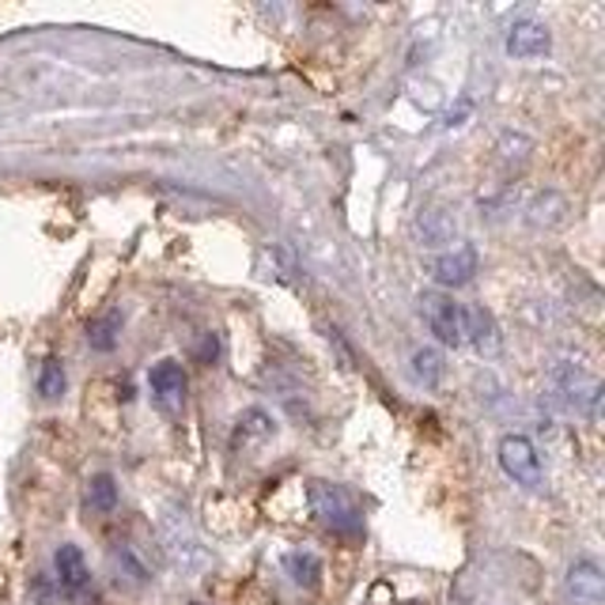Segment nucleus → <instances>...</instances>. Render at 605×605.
Returning <instances> with one entry per match:
<instances>
[{
  "label": "nucleus",
  "instance_id": "nucleus-16",
  "mask_svg": "<svg viewBox=\"0 0 605 605\" xmlns=\"http://www.w3.org/2000/svg\"><path fill=\"white\" fill-rule=\"evenodd\" d=\"M243 435H254V439H269V435H273V421L262 413V408H251V413H246L243 421H238V439H243Z\"/></svg>",
  "mask_w": 605,
  "mask_h": 605
},
{
  "label": "nucleus",
  "instance_id": "nucleus-14",
  "mask_svg": "<svg viewBox=\"0 0 605 605\" xmlns=\"http://www.w3.org/2000/svg\"><path fill=\"white\" fill-rule=\"evenodd\" d=\"M87 503H92L95 511H114V507H118V485H114L110 474L92 477V485H87Z\"/></svg>",
  "mask_w": 605,
  "mask_h": 605
},
{
  "label": "nucleus",
  "instance_id": "nucleus-7",
  "mask_svg": "<svg viewBox=\"0 0 605 605\" xmlns=\"http://www.w3.org/2000/svg\"><path fill=\"white\" fill-rule=\"evenodd\" d=\"M553 50V34L541 20H514L507 31V53L514 61H538Z\"/></svg>",
  "mask_w": 605,
  "mask_h": 605
},
{
  "label": "nucleus",
  "instance_id": "nucleus-5",
  "mask_svg": "<svg viewBox=\"0 0 605 605\" xmlns=\"http://www.w3.org/2000/svg\"><path fill=\"white\" fill-rule=\"evenodd\" d=\"M53 567H57L61 591L68 594V602L73 605H99L95 586H92V567H87V560L76 545H61L57 556H53Z\"/></svg>",
  "mask_w": 605,
  "mask_h": 605
},
{
  "label": "nucleus",
  "instance_id": "nucleus-2",
  "mask_svg": "<svg viewBox=\"0 0 605 605\" xmlns=\"http://www.w3.org/2000/svg\"><path fill=\"white\" fill-rule=\"evenodd\" d=\"M549 386L560 397V405L572 408V413L586 416V421H598L602 413V382L583 371L580 363H556L553 375H549Z\"/></svg>",
  "mask_w": 605,
  "mask_h": 605
},
{
  "label": "nucleus",
  "instance_id": "nucleus-15",
  "mask_svg": "<svg viewBox=\"0 0 605 605\" xmlns=\"http://www.w3.org/2000/svg\"><path fill=\"white\" fill-rule=\"evenodd\" d=\"M413 371H416V379L424 382V386H435L443 375V355L435 352V349H421V352H413Z\"/></svg>",
  "mask_w": 605,
  "mask_h": 605
},
{
  "label": "nucleus",
  "instance_id": "nucleus-1",
  "mask_svg": "<svg viewBox=\"0 0 605 605\" xmlns=\"http://www.w3.org/2000/svg\"><path fill=\"white\" fill-rule=\"evenodd\" d=\"M307 500L315 519L326 530L341 533V538H360L363 533V507L355 503V496L344 485H329V480H315L307 488Z\"/></svg>",
  "mask_w": 605,
  "mask_h": 605
},
{
  "label": "nucleus",
  "instance_id": "nucleus-3",
  "mask_svg": "<svg viewBox=\"0 0 605 605\" xmlns=\"http://www.w3.org/2000/svg\"><path fill=\"white\" fill-rule=\"evenodd\" d=\"M421 315L443 344H454V349L466 344V302H458L454 296H443V291H424Z\"/></svg>",
  "mask_w": 605,
  "mask_h": 605
},
{
  "label": "nucleus",
  "instance_id": "nucleus-8",
  "mask_svg": "<svg viewBox=\"0 0 605 605\" xmlns=\"http://www.w3.org/2000/svg\"><path fill=\"white\" fill-rule=\"evenodd\" d=\"M477 273V251L469 243L454 246V251L439 254L432 262V277L443 284V288H461V284H469Z\"/></svg>",
  "mask_w": 605,
  "mask_h": 605
},
{
  "label": "nucleus",
  "instance_id": "nucleus-6",
  "mask_svg": "<svg viewBox=\"0 0 605 605\" xmlns=\"http://www.w3.org/2000/svg\"><path fill=\"white\" fill-rule=\"evenodd\" d=\"M500 469L522 488L541 485V454L527 435H507L500 443Z\"/></svg>",
  "mask_w": 605,
  "mask_h": 605
},
{
  "label": "nucleus",
  "instance_id": "nucleus-13",
  "mask_svg": "<svg viewBox=\"0 0 605 605\" xmlns=\"http://www.w3.org/2000/svg\"><path fill=\"white\" fill-rule=\"evenodd\" d=\"M39 394L46 397V402H57L61 394H65V368H61L57 355H46L39 368Z\"/></svg>",
  "mask_w": 605,
  "mask_h": 605
},
{
  "label": "nucleus",
  "instance_id": "nucleus-10",
  "mask_svg": "<svg viewBox=\"0 0 605 605\" xmlns=\"http://www.w3.org/2000/svg\"><path fill=\"white\" fill-rule=\"evenodd\" d=\"M118 341H121V315L118 310H106V315L87 322V344H92L95 352H110Z\"/></svg>",
  "mask_w": 605,
  "mask_h": 605
},
{
  "label": "nucleus",
  "instance_id": "nucleus-17",
  "mask_svg": "<svg viewBox=\"0 0 605 605\" xmlns=\"http://www.w3.org/2000/svg\"><path fill=\"white\" fill-rule=\"evenodd\" d=\"M198 360H201V363H209V368L220 360V333H204V337H201V344H198Z\"/></svg>",
  "mask_w": 605,
  "mask_h": 605
},
{
  "label": "nucleus",
  "instance_id": "nucleus-11",
  "mask_svg": "<svg viewBox=\"0 0 605 605\" xmlns=\"http://www.w3.org/2000/svg\"><path fill=\"white\" fill-rule=\"evenodd\" d=\"M496 322L485 307H466V344H477V349H496Z\"/></svg>",
  "mask_w": 605,
  "mask_h": 605
},
{
  "label": "nucleus",
  "instance_id": "nucleus-12",
  "mask_svg": "<svg viewBox=\"0 0 605 605\" xmlns=\"http://www.w3.org/2000/svg\"><path fill=\"white\" fill-rule=\"evenodd\" d=\"M284 567H288L291 583H299L302 591H315V586L322 583V560L315 553H288Z\"/></svg>",
  "mask_w": 605,
  "mask_h": 605
},
{
  "label": "nucleus",
  "instance_id": "nucleus-9",
  "mask_svg": "<svg viewBox=\"0 0 605 605\" xmlns=\"http://www.w3.org/2000/svg\"><path fill=\"white\" fill-rule=\"evenodd\" d=\"M564 591H567V598H572V605H602V598H605L602 567L594 564V560L572 564V572H567V580H564Z\"/></svg>",
  "mask_w": 605,
  "mask_h": 605
},
{
  "label": "nucleus",
  "instance_id": "nucleus-4",
  "mask_svg": "<svg viewBox=\"0 0 605 605\" xmlns=\"http://www.w3.org/2000/svg\"><path fill=\"white\" fill-rule=\"evenodd\" d=\"M148 390H151V402H156L159 413H182L185 405V390H190V375H185L182 363L174 360H159L151 363L148 371Z\"/></svg>",
  "mask_w": 605,
  "mask_h": 605
}]
</instances>
